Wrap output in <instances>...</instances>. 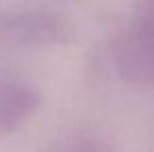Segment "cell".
Listing matches in <instances>:
<instances>
[{
    "label": "cell",
    "instance_id": "cell-1",
    "mask_svg": "<svg viewBox=\"0 0 154 152\" xmlns=\"http://www.w3.org/2000/svg\"><path fill=\"white\" fill-rule=\"evenodd\" d=\"M67 38V23L48 11L0 13V48H46Z\"/></svg>",
    "mask_w": 154,
    "mask_h": 152
},
{
    "label": "cell",
    "instance_id": "cell-4",
    "mask_svg": "<svg viewBox=\"0 0 154 152\" xmlns=\"http://www.w3.org/2000/svg\"><path fill=\"white\" fill-rule=\"evenodd\" d=\"M69 152H117L110 144L94 135H79L71 142Z\"/></svg>",
    "mask_w": 154,
    "mask_h": 152
},
{
    "label": "cell",
    "instance_id": "cell-3",
    "mask_svg": "<svg viewBox=\"0 0 154 152\" xmlns=\"http://www.w3.org/2000/svg\"><path fill=\"white\" fill-rule=\"evenodd\" d=\"M40 108V92L19 75L0 73V133L23 127Z\"/></svg>",
    "mask_w": 154,
    "mask_h": 152
},
{
    "label": "cell",
    "instance_id": "cell-2",
    "mask_svg": "<svg viewBox=\"0 0 154 152\" xmlns=\"http://www.w3.org/2000/svg\"><path fill=\"white\" fill-rule=\"evenodd\" d=\"M115 63L127 81L154 90V15L131 23L121 33Z\"/></svg>",
    "mask_w": 154,
    "mask_h": 152
}]
</instances>
